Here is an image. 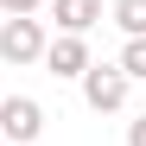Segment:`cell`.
Masks as SVG:
<instances>
[{
	"label": "cell",
	"mask_w": 146,
	"mask_h": 146,
	"mask_svg": "<svg viewBox=\"0 0 146 146\" xmlns=\"http://www.w3.org/2000/svg\"><path fill=\"white\" fill-rule=\"evenodd\" d=\"M0 133H7V146H38L44 108L32 102V95H7V102H0Z\"/></svg>",
	"instance_id": "3"
},
{
	"label": "cell",
	"mask_w": 146,
	"mask_h": 146,
	"mask_svg": "<svg viewBox=\"0 0 146 146\" xmlns=\"http://www.w3.org/2000/svg\"><path fill=\"white\" fill-rule=\"evenodd\" d=\"M108 19L127 38H146V0H108Z\"/></svg>",
	"instance_id": "6"
},
{
	"label": "cell",
	"mask_w": 146,
	"mask_h": 146,
	"mask_svg": "<svg viewBox=\"0 0 146 146\" xmlns=\"http://www.w3.org/2000/svg\"><path fill=\"white\" fill-rule=\"evenodd\" d=\"M51 51V32H44V19H0V57L7 64H38Z\"/></svg>",
	"instance_id": "1"
},
{
	"label": "cell",
	"mask_w": 146,
	"mask_h": 146,
	"mask_svg": "<svg viewBox=\"0 0 146 146\" xmlns=\"http://www.w3.org/2000/svg\"><path fill=\"white\" fill-rule=\"evenodd\" d=\"M127 89H133V76L121 64H95L89 76H83V102L95 114H121V108H127Z\"/></svg>",
	"instance_id": "2"
},
{
	"label": "cell",
	"mask_w": 146,
	"mask_h": 146,
	"mask_svg": "<svg viewBox=\"0 0 146 146\" xmlns=\"http://www.w3.org/2000/svg\"><path fill=\"white\" fill-rule=\"evenodd\" d=\"M127 146H146V114H133V121H127Z\"/></svg>",
	"instance_id": "9"
},
{
	"label": "cell",
	"mask_w": 146,
	"mask_h": 146,
	"mask_svg": "<svg viewBox=\"0 0 146 146\" xmlns=\"http://www.w3.org/2000/svg\"><path fill=\"white\" fill-rule=\"evenodd\" d=\"M95 19H102V0H51V26L57 32H83L89 38Z\"/></svg>",
	"instance_id": "5"
},
{
	"label": "cell",
	"mask_w": 146,
	"mask_h": 146,
	"mask_svg": "<svg viewBox=\"0 0 146 146\" xmlns=\"http://www.w3.org/2000/svg\"><path fill=\"white\" fill-rule=\"evenodd\" d=\"M0 7H7V19H32V13L44 7V0H0Z\"/></svg>",
	"instance_id": "8"
},
{
	"label": "cell",
	"mask_w": 146,
	"mask_h": 146,
	"mask_svg": "<svg viewBox=\"0 0 146 146\" xmlns=\"http://www.w3.org/2000/svg\"><path fill=\"white\" fill-rule=\"evenodd\" d=\"M114 64L127 70L133 83H146V38H127V44H121V57H114Z\"/></svg>",
	"instance_id": "7"
},
{
	"label": "cell",
	"mask_w": 146,
	"mask_h": 146,
	"mask_svg": "<svg viewBox=\"0 0 146 146\" xmlns=\"http://www.w3.org/2000/svg\"><path fill=\"white\" fill-rule=\"evenodd\" d=\"M44 64H51V76H64V83H83L89 70H95V57H89V38H83V32H57V38H51V51H44Z\"/></svg>",
	"instance_id": "4"
}]
</instances>
